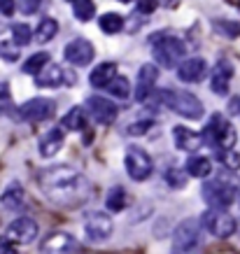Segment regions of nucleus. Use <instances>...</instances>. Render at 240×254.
Instances as JSON below:
<instances>
[{"label":"nucleus","instance_id":"obj_43","mask_svg":"<svg viewBox=\"0 0 240 254\" xmlns=\"http://www.w3.org/2000/svg\"><path fill=\"white\" fill-rule=\"evenodd\" d=\"M119 2H131V0H119Z\"/></svg>","mask_w":240,"mask_h":254},{"label":"nucleus","instance_id":"obj_15","mask_svg":"<svg viewBox=\"0 0 240 254\" xmlns=\"http://www.w3.org/2000/svg\"><path fill=\"white\" fill-rule=\"evenodd\" d=\"M231 77H233V65L231 61H217L215 70H212V75H210V89L219 96H226L229 93V86H231Z\"/></svg>","mask_w":240,"mask_h":254},{"label":"nucleus","instance_id":"obj_24","mask_svg":"<svg viewBox=\"0 0 240 254\" xmlns=\"http://www.w3.org/2000/svg\"><path fill=\"white\" fill-rule=\"evenodd\" d=\"M210 170H212V163H210L208 156H191L189 161H186V173L191 177H198V180H205L210 175Z\"/></svg>","mask_w":240,"mask_h":254},{"label":"nucleus","instance_id":"obj_44","mask_svg":"<svg viewBox=\"0 0 240 254\" xmlns=\"http://www.w3.org/2000/svg\"><path fill=\"white\" fill-rule=\"evenodd\" d=\"M72 2H75V0H72Z\"/></svg>","mask_w":240,"mask_h":254},{"label":"nucleus","instance_id":"obj_29","mask_svg":"<svg viewBox=\"0 0 240 254\" xmlns=\"http://www.w3.org/2000/svg\"><path fill=\"white\" fill-rule=\"evenodd\" d=\"M12 42H14L16 47H26L28 42H31V38H33V31H31V26L28 23H12Z\"/></svg>","mask_w":240,"mask_h":254},{"label":"nucleus","instance_id":"obj_32","mask_svg":"<svg viewBox=\"0 0 240 254\" xmlns=\"http://www.w3.org/2000/svg\"><path fill=\"white\" fill-rule=\"evenodd\" d=\"M19 56H21V47H16L12 40H0V59L14 63L19 61Z\"/></svg>","mask_w":240,"mask_h":254},{"label":"nucleus","instance_id":"obj_5","mask_svg":"<svg viewBox=\"0 0 240 254\" xmlns=\"http://www.w3.org/2000/svg\"><path fill=\"white\" fill-rule=\"evenodd\" d=\"M203 243L201 222L198 219H184L178 224L173 233V254H198Z\"/></svg>","mask_w":240,"mask_h":254},{"label":"nucleus","instance_id":"obj_20","mask_svg":"<svg viewBox=\"0 0 240 254\" xmlns=\"http://www.w3.org/2000/svg\"><path fill=\"white\" fill-rule=\"evenodd\" d=\"M117 77V63H101V65H96L91 70V75H89V82H91L93 89H105V86Z\"/></svg>","mask_w":240,"mask_h":254},{"label":"nucleus","instance_id":"obj_3","mask_svg":"<svg viewBox=\"0 0 240 254\" xmlns=\"http://www.w3.org/2000/svg\"><path fill=\"white\" fill-rule=\"evenodd\" d=\"M156 98H159V103L168 105L184 119H201L203 117V103L189 91H171V89H166V91L156 93Z\"/></svg>","mask_w":240,"mask_h":254},{"label":"nucleus","instance_id":"obj_6","mask_svg":"<svg viewBox=\"0 0 240 254\" xmlns=\"http://www.w3.org/2000/svg\"><path fill=\"white\" fill-rule=\"evenodd\" d=\"M124 166H126V173L131 177L133 182H145L152 170H154V161L152 156L138 145H128L126 147V156H124Z\"/></svg>","mask_w":240,"mask_h":254},{"label":"nucleus","instance_id":"obj_17","mask_svg":"<svg viewBox=\"0 0 240 254\" xmlns=\"http://www.w3.org/2000/svg\"><path fill=\"white\" fill-rule=\"evenodd\" d=\"M205 72H208V63H205V59H198V56L184 59V61L178 65V77L182 79V82H189V84L198 82Z\"/></svg>","mask_w":240,"mask_h":254},{"label":"nucleus","instance_id":"obj_2","mask_svg":"<svg viewBox=\"0 0 240 254\" xmlns=\"http://www.w3.org/2000/svg\"><path fill=\"white\" fill-rule=\"evenodd\" d=\"M149 42H152L154 61L166 70L175 68L182 61V56H184V42L178 35H173V33H156V35L149 38Z\"/></svg>","mask_w":240,"mask_h":254},{"label":"nucleus","instance_id":"obj_36","mask_svg":"<svg viewBox=\"0 0 240 254\" xmlns=\"http://www.w3.org/2000/svg\"><path fill=\"white\" fill-rule=\"evenodd\" d=\"M149 128H152V122H138V124H131L128 128H126V133H131V135H142V133H147Z\"/></svg>","mask_w":240,"mask_h":254},{"label":"nucleus","instance_id":"obj_37","mask_svg":"<svg viewBox=\"0 0 240 254\" xmlns=\"http://www.w3.org/2000/svg\"><path fill=\"white\" fill-rule=\"evenodd\" d=\"M159 7V2L156 0H138V14H152L154 9Z\"/></svg>","mask_w":240,"mask_h":254},{"label":"nucleus","instance_id":"obj_23","mask_svg":"<svg viewBox=\"0 0 240 254\" xmlns=\"http://www.w3.org/2000/svg\"><path fill=\"white\" fill-rule=\"evenodd\" d=\"M63 128H68V131H84L86 128V112L84 108H70L63 117Z\"/></svg>","mask_w":240,"mask_h":254},{"label":"nucleus","instance_id":"obj_25","mask_svg":"<svg viewBox=\"0 0 240 254\" xmlns=\"http://www.w3.org/2000/svg\"><path fill=\"white\" fill-rule=\"evenodd\" d=\"M56 33H59V21L52 19V16H45L38 23V28H35V40L45 45V42H52L56 38Z\"/></svg>","mask_w":240,"mask_h":254},{"label":"nucleus","instance_id":"obj_1","mask_svg":"<svg viewBox=\"0 0 240 254\" xmlns=\"http://www.w3.org/2000/svg\"><path fill=\"white\" fill-rule=\"evenodd\" d=\"M42 191L49 196L56 203H77V200L84 198L86 191V182L84 177L79 175L75 168L70 166H52V168H45L38 177Z\"/></svg>","mask_w":240,"mask_h":254},{"label":"nucleus","instance_id":"obj_27","mask_svg":"<svg viewBox=\"0 0 240 254\" xmlns=\"http://www.w3.org/2000/svg\"><path fill=\"white\" fill-rule=\"evenodd\" d=\"M105 205H108L110 212H121L126 208V191L121 187H112L105 196Z\"/></svg>","mask_w":240,"mask_h":254},{"label":"nucleus","instance_id":"obj_38","mask_svg":"<svg viewBox=\"0 0 240 254\" xmlns=\"http://www.w3.org/2000/svg\"><path fill=\"white\" fill-rule=\"evenodd\" d=\"M40 2L42 0H19V9H21L23 14H33V12H38Z\"/></svg>","mask_w":240,"mask_h":254},{"label":"nucleus","instance_id":"obj_18","mask_svg":"<svg viewBox=\"0 0 240 254\" xmlns=\"http://www.w3.org/2000/svg\"><path fill=\"white\" fill-rule=\"evenodd\" d=\"M173 138H175V147L182 149V152H189V154H196L203 145L201 133L191 131V128H186V126H175V128H173Z\"/></svg>","mask_w":240,"mask_h":254},{"label":"nucleus","instance_id":"obj_22","mask_svg":"<svg viewBox=\"0 0 240 254\" xmlns=\"http://www.w3.org/2000/svg\"><path fill=\"white\" fill-rule=\"evenodd\" d=\"M61 147H63V133L59 128H52V131H47L40 138V154L42 156H54Z\"/></svg>","mask_w":240,"mask_h":254},{"label":"nucleus","instance_id":"obj_33","mask_svg":"<svg viewBox=\"0 0 240 254\" xmlns=\"http://www.w3.org/2000/svg\"><path fill=\"white\" fill-rule=\"evenodd\" d=\"M219 161H222V166L229 170H238L240 168V154L238 152H233V147L231 149H219V156H217Z\"/></svg>","mask_w":240,"mask_h":254},{"label":"nucleus","instance_id":"obj_41","mask_svg":"<svg viewBox=\"0 0 240 254\" xmlns=\"http://www.w3.org/2000/svg\"><path fill=\"white\" fill-rule=\"evenodd\" d=\"M9 112V98H7V91H5V86H0V117Z\"/></svg>","mask_w":240,"mask_h":254},{"label":"nucleus","instance_id":"obj_21","mask_svg":"<svg viewBox=\"0 0 240 254\" xmlns=\"http://www.w3.org/2000/svg\"><path fill=\"white\" fill-rule=\"evenodd\" d=\"M23 198H26V193H23V187L19 185V182H12V185L5 189V193H2V208L5 210H21L23 208Z\"/></svg>","mask_w":240,"mask_h":254},{"label":"nucleus","instance_id":"obj_16","mask_svg":"<svg viewBox=\"0 0 240 254\" xmlns=\"http://www.w3.org/2000/svg\"><path fill=\"white\" fill-rule=\"evenodd\" d=\"M77 243L68 233H52L42 243V254H75Z\"/></svg>","mask_w":240,"mask_h":254},{"label":"nucleus","instance_id":"obj_10","mask_svg":"<svg viewBox=\"0 0 240 254\" xmlns=\"http://www.w3.org/2000/svg\"><path fill=\"white\" fill-rule=\"evenodd\" d=\"M54 112H56V105L49 98H31L16 110V115H19L21 122H31V124L47 122V119L54 117Z\"/></svg>","mask_w":240,"mask_h":254},{"label":"nucleus","instance_id":"obj_12","mask_svg":"<svg viewBox=\"0 0 240 254\" xmlns=\"http://www.w3.org/2000/svg\"><path fill=\"white\" fill-rule=\"evenodd\" d=\"M14 245H28L38 238V224L31 217H16L14 222H9L7 233H5Z\"/></svg>","mask_w":240,"mask_h":254},{"label":"nucleus","instance_id":"obj_35","mask_svg":"<svg viewBox=\"0 0 240 254\" xmlns=\"http://www.w3.org/2000/svg\"><path fill=\"white\" fill-rule=\"evenodd\" d=\"M217 31L229 35V38H236L240 35V23H233V21H217Z\"/></svg>","mask_w":240,"mask_h":254},{"label":"nucleus","instance_id":"obj_42","mask_svg":"<svg viewBox=\"0 0 240 254\" xmlns=\"http://www.w3.org/2000/svg\"><path fill=\"white\" fill-rule=\"evenodd\" d=\"M229 112H231V115H240V96H233V98L229 100Z\"/></svg>","mask_w":240,"mask_h":254},{"label":"nucleus","instance_id":"obj_40","mask_svg":"<svg viewBox=\"0 0 240 254\" xmlns=\"http://www.w3.org/2000/svg\"><path fill=\"white\" fill-rule=\"evenodd\" d=\"M16 9V2L14 0H0V14L2 16H12Z\"/></svg>","mask_w":240,"mask_h":254},{"label":"nucleus","instance_id":"obj_19","mask_svg":"<svg viewBox=\"0 0 240 254\" xmlns=\"http://www.w3.org/2000/svg\"><path fill=\"white\" fill-rule=\"evenodd\" d=\"M35 84L42 89H56V86L65 84V70L56 63H47L45 68L35 75Z\"/></svg>","mask_w":240,"mask_h":254},{"label":"nucleus","instance_id":"obj_4","mask_svg":"<svg viewBox=\"0 0 240 254\" xmlns=\"http://www.w3.org/2000/svg\"><path fill=\"white\" fill-rule=\"evenodd\" d=\"M201 138H203V145H210L215 149H231L233 142H236V131H233V126L226 122L224 117L219 112H215L210 117V122L205 124Z\"/></svg>","mask_w":240,"mask_h":254},{"label":"nucleus","instance_id":"obj_31","mask_svg":"<svg viewBox=\"0 0 240 254\" xmlns=\"http://www.w3.org/2000/svg\"><path fill=\"white\" fill-rule=\"evenodd\" d=\"M105 89H108L112 96H117V98H128V93H131V84H128V79L119 77V75H117V77L112 79Z\"/></svg>","mask_w":240,"mask_h":254},{"label":"nucleus","instance_id":"obj_26","mask_svg":"<svg viewBox=\"0 0 240 254\" xmlns=\"http://www.w3.org/2000/svg\"><path fill=\"white\" fill-rule=\"evenodd\" d=\"M98 26L105 35H115V33L124 31V16L121 14H115V12H108L98 19Z\"/></svg>","mask_w":240,"mask_h":254},{"label":"nucleus","instance_id":"obj_11","mask_svg":"<svg viewBox=\"0 0 240 254\" xmlns=\"http://www.w3.org/2000/svg\"><path fill=\"white\" fill-rule=\"evenodd\" d=\"M63 56H65V61H68L70 65L84 68V65H89V63L93 61L96 49H93V45L89 42V40L75 38V40H70L68 45H65V49H63Z\"/></svg>","mask_w":240,"mask_h":254},{"label":"nucleus","instance_id":"obj_8","mask_svg":"<svg viewBox=\"0 0 240 254\" xmlns=\"http://www.w3.org/2000/svg\"><path fill=\"white\" fill-rule=\"evenodd\" d=\"M201 224L205 226V231H210L215 238H231L236 229H238L233 215H229L226 210H215V208H210L201 217Z\"/></svg>","mask_w":240,"mask_h":254},{"label":"nucleus","instance_id":"obj_9","mask_svg":"<svg viewBox=\"0 0 240 254\" xmlns=\"http://www.w3.org/2000/svg\"><path fill=\"white\" fill-rule=\"evenodd\" d=\"M115 231V224L110 219L108 212H101V210H91L84 215V233L91 243H103L108 240Z\"/></svg>","mask_w":240,"mask_h":254},{"label":"nucleus","instance_id":"obj_13","mask_svg":"<svg viewBox=\"0 0 240 254\" xmlns=\"http://www.w3.org/2000/svg\"><path fill=\"white\" fill-rule=\"evenodd\" d=\"M86 110H89V115L96 119L98 124H112L117 119V105L112 103V100L103 98V96H89L86 98Z\"/></svg>","mask_w":240,"mask_h":254},{"label":"nucleus","instance_id":"obj_30","mask_svg":"<svg viewBox=\"0 0 240 254\" xmlns=\"http://www.w3.org/2000/svg\"><path fill=\"white\" fill-rule=\"evenodd\" d=\"M72 12H75L79 21H89V19L96 16V7H93L91 0H75L72 2Z\"/></svg>","mask_w":240,"mask_h":254},{"label":"nucleus","instance_id":"obj_28","mask_svg":"<svg viewBox=\"0 0 240 254\" xmlns=\"http://www.w3.org/2000/svg\"><path fill=\"white\" fill-rule=\"evenodd\" d=\"M47 63H52V56L47 54V52H38V54H33V56L26 59V63H23V72H28V75H38Z\"/></svg>","mask_w":240,"mask_h":254},{"label":"nucleus","instance_id":"obj_14","mask_svg":"<svg viewBox=\"0 0 240 254\" xmlns=\"http://www.w3.org/2000/svg\"><path fill=\"white\" fill-rule=\"evenodd\" d=\"M156 79H159V68L154 63H145L142 68L138 70V86H135V100L145 103L149 100L152 91L156 86Z\"/></svg>","mask_w":240,"mask_h":254},{"label":"nucleus","instance_id":"obj_7","mask_svg":"<svg viewBox=\"0 0 240 254\" xmlns=\"http://www.w3.org/2000/svg\"><path fill=\"white\" fill-rule=\"evenodd\" d=\"M236 196H238V189L229 185L226 180H208L203 187V200L215 210H226L236 200Z\"/></svg>","mask_w":240,"mask_h":254},{"label":"nucleus","instance_id":"obj_34","mask_svg":"<svg viewBox=\"0 0 240 254\" xmlns=\"http://www.w3.org/2000/svg\"><path fill=\"white\" fill-rule=\"evenodd\" d=\"M166 182H168L171 187H175V189H182V187L186 185V177L182 175V170L171 168L168 173H166Z\"/></svg>","mask_w":240,"mask_h":254},{"label":"nucleus","instance_id":"obj_39","mask_svg":"<svg viewBox=\"0 0 240 254\" xmlns=\"http://www.w3.org/2000/svg\"><path fill=\"white\" fill-rule=\"evenodd\" d=\"M0 254H16V245L7 236H0Z\"/></svg>","mask_w":240,"mask_h":254}]
</instances>
